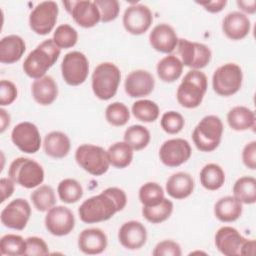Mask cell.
<instances>
[{"instance_id":"obj_1","label":"cell","mask_w":256,"mask_h":256,"mask_svg":"<svg viewBox=\"0 0 256 256\" xmlns=\"http://www.w3.org/2000/svg\"><path fill=\"white\" fill-rule=\"evenodd\" d=\"M127 203L126 193L117 187H109L100 194L85 200L78 209L84 223L92 224L107 221L115 213L123 210Z\"/></svg>"},{"instance_id":"obj_2","label":"cell","mask_w":256,"mask_h":256,"mask_svg":"<svg viewBox=\"0 0 256 256\" xmlns=\"http://www.w3.org/2000/svg\"><path fill=\"white\" fill-rule=\"evenodd\" d=\"M60 52L61 49L54 43L53 39L44 40L26 57L23 63L25 74L34 79L45 76V73L58 60Z\"/></svg>"},{"instance_id":"obj_3","label":"cell","mask_w":256,"mask_h":256,"mask_svg":"<svg viewBox=\"0 0 256 256\" xmlns=\"http://www.w3.org/2000/svg\"><path fill=\"white\" fill-rule=\"evenodd\" d=\"M207 77L200 70H190L184 76L176 93L178 103L185 108L198 107L207 91Z\"/></svg>"},{"instance_id":"obj_4","label":"cell","mask_w":256,"mask_h":256,"mask_svg":"<svg viewBox=\"0 0 256 256\" xmlns=\"http://www.w3.org/2000/svg\"><path fill=\"white\" fill-rule=\"evenodd\" d=\"M223 123L218 116L208 115L203 117L196 125L192 133V139L196 148L202 152L215 150L222 138Z\"/></svg>"},{"instance_id":"obj_5","label":"cell","mask_w":256,"mask_h":256,"mask_svg":"<svg viewBox=\"0 0 256 256\" xmlns=\"http://www.w3.org/2000/svg\"><path fill=\"white\" fill-rule=\"evenodd\" d=\"M121 80L119 68L110 62L99 64L92 73V90L101 100H109L117 93Z\"/></svg>"},{"instance_id":"obj_6","label":"cell","mask_w":256,"mask_h":256,"mask_svg":"<svg viewBox=\"0 0 256 256\" xmlns=\"http://www.w3.org/2000/svg\"><path fill=\"white\" fill-rule=\"evenodd\" d=\"M8 176L16 184L31 189L40 185L44 180L42 166L33 159L19 157L12 161L9 166Z\"/></svg>"},{"instance_id":"obj_7","label":"cell","mask_w":256,"mask_h":256,"mask_svg":"<svg viewBox=\"0 0 256 256\" xmlns=\"http://www.w3.org/2000/svg\"><path fill=\"white\" fill-rule=\"evenodd\" d=\"M77 164L93 176H100L109 169V158L107 151L101 146L93 144H82L75 152Z\"/></svg>"},{"instance_id":"obj_8","label":"cell","mask_w":256,"mask_h":256,"mask_svg":"<svg viewBox=\"0 0 256 256\" xmlns=\"http://www.w3.org/2000/svg\"><path fill=\"white\" fill-rule=\"evenodd\" d=\"M242 80L243 72L240 66L235 63H226L218 67L213 74V90L220 96H231L240 90Z\"/></svg>"},{"instance_id":"obj_9","label":"cell","mask_w":256,"mask_h":256,"mask_svg":"<svg viewBox=\"0 0 256 256\" xmlns=\"http://www.w3.org/2000/svg\"><path fill=\"white\" fill-rule=\"evenodd\" d=\"M61 72L64 81L71 86H78L85 82L89 73V62L87 57L79 52L67 53L61 64Z\"/></svg>"},{"instance_id":"obj_10","label":"cell","mask_w":256,"mask_h":256,"mask_svg":"<svg viewBox=\"0 0 256 256\" xmlns=\"http://www.w3.org/2000/svg\"><path fill=\"white\" fill-rule=\"evenodd\" d=\"M58 12V5L54 1H44L39 3L29 15V25L31 30L38 35L49 34L56 24Z\"/></svg>"},{"instance_id":"obj_11","label":"cell","mask_w":256,"mask_h":256,"mask_svg":"<svg viewBox=\"0 0 256 256\" xmlns=\"http://www.w3.org/2000/svg\"><path fill=\"white\" fill-rule=\"evenodd\" d=\"M177 47L183 66L199 70L206 67L211 60V50L202 43L191 42L187 39H179Z\"/></svg>"},{"instance_id":"obj_12","label":"cell","mask_w":256,"mask_h":256,"mask_svg":"<svg viewBox=\"0 0 256 256\" xmlns=\"http://www.w3.org/2000/svg\"><path fill=\"white\" fill-rule=\"evenodd\" d=\"M192 150L189 142L182 138H174L165 141L159 149V158L167 167H178L187 162Z\"/></svg>"},{"instance_id":"obj_13","label":"cell","mask_w":256,"mask_h":256,"mask_svg":"<svg viewBox=\"0 0 256 256\" xmlns=\"http://www.w3.org/2000/svg\"><path fill=\"white\" fill-rule=\"evenodd\" d=\"M11 140L24 153H36L41 146V137L37 126L27 121L21 122L13 128Z\"/></svg>"},{"instance_id":"obj_14","label":"cell","mask_w":256,"mask_h":256,"mask_svg":"<svg viewBox=\"0 0 256 256\" xmlns=\"http://www.w3.org/2000/svg\"><path fill=\"white\" fill-rule=\"evenodd\" d=\"M31 207L27 200L16 198L1 211V222L5 227L15 230H23L30 218Z\"/></svg>"},{"instance_id":"obj_15","label":"cell","mask_w":256,"mask_h":256,"mask_svg":"<svg viewBox=\"0 0 256 256\" xmlns=\"http://www.w3.org/2000/svg\"><path fill=\"white\" fill-rule=\"evenodd\" d=\"M153 22L151 10L142 4H134L126 8L123 14V25L127 32L133 35L145 33Z\"/></svg>"},{"instance_id":"obj_16","label":"cell","mask_w":256,"mask_h":256,"mask_svg":"<svg viewBox=\"0 0 256 256\" xmlns=\"http://www.w3.org/2000/svg\"><path fill=\"white\" fill-rule=\"evenodd\" d=\"M75 226L72 211L65 206H53L45 216V227L54 236L68 235Z\"/></svg>"},{"instance_id":"obj_17","label":"cell","mask_w":256,"mask_h":256,"mask_svg":"<svg viewBox=\"0 0 256 256\" xmlns=\"http://www.w3.org/2000/svg\"><path fill=\"white\" fill-rule=\"evenodd\" d=\"M63 4L74 21L83 28L94 27L101 21L100 12L92 1H65Z\"/></svg>"},{"instance_id":"obj_18","label":"cell","mask_w":256,"mask_h":256,"mask_svg":"<svg viewBox=\"0 0 256 256\" xmlns=\"http://www.w3.org/2000/svg\"><path fill=\"white\" fill-rule=\"evenodd\" d=\"M155 86L153 75L146 70H134L130 72L124 83L125 92L132 98H140L149 95Z\"/></svg>"},{"instance_id":"obj_19","label":"cell","mask_w":256,"mask_h":256,"mask_svg":"<svg viewBox=\"0 0 256 256\" xmlns=\"http://www.w3.org/2000/svg\"><path fill=\"white\" fill-rule=\"evenodd\" d=\"M119 242L129 250L140 249L147 240V230L145 226L135 220L125 222L118 232Z\"/></svg>"},{"instance_id":"obj_20","label":"cell","mask_w":256,"mask_h":256,"mask_svg":"<svg viewBox=\"0 0 256 256\" xmlns=\"http://www.w3.org/2000/svg\"><path fill=\"white\" fill-rule=\"evenodd\" d=\"M246 238L231 226H223L215 234L216 248L226 256L240 255V250Z\"/></svg>"},{"instance_id":"obj_21","label":"cell","mask_w":256,"mask_h":256,"mask_svg":"<svg viewBox=\"0 0 256 256\" xmlns=\"http://www.w3.org/2000/svg\"><path fill=\"white\" fill-rule=\"evenodd\" d=\"M178 36L174 28L166 23L156 25L149 35L153 49L161 53H171L178 45Z\"/></svg>"},{"instance_id":"obj_22","label":"cell","mask_w":256,"mask_h":256,"mask_svg":"<svg viewBox=\"0 0 256 256\" xmlns=\"http://www.w3.org/2000/svg\"><path fill=\"white\" fill-rule=\"evenodd\" d=\"M251 28V23L245 14L233 11L228 13L222 22V30L224 34L231 40H241L245 38Z\"/></svg>"},{"instance_id":"obj_23","label":"cell","mask_w":256,"mask_h":256,"mask_svg":"<svg viewBox=\"0 0 256 256\" xmlns=\"http://www.w3.org/2000/svg\"><path fill=\"white\" fill-rule=\"evenodd\" d=\"M78 247L84 254H100L107 247V236L99 228L84 229L78 236Z\"/></svg>"},{"instance_id":"obj_24","label":"cell","mask_w":256,"mask_h":256,"mask_svg":"<svg viewBox=\"0 0 256 256\" xmlns=\"http://www.w3.org/2000/svg\"><path fill=\"white\" fill-rule=\"evenodd\" d=\"M194 186V179L189 173L177 172L168 178L166 182V191L170 197L181 200L192 194Z\"/></svg>"},{"instance_id":"obj_25","label":"cell","mask_w":256,"mask_h":256,"mask_svg":"<svg viewBox=\"0 0 256 256\" xmlns=\"http://www.w3.org/2000/svg\"><path fill=\"white\" fill-rule=\"evenodd\" d=\"M31 92L34 100L40 105L52 104L58 95V87L51 76L45 75L35 79L31 85Z\"/></svg>"},{"instance_id":"obj_26","label":"cell","mask_w":256,"mask_h":256,"mask_svg":"<svg viewBox=\"0 0 256 256\" xmlns=\"http://www.w3.org/2000/svg\"><path fill=\"white\" fill-rule=\"evenodd\" d=\"M25 50V42L20 36H5L0 41V62L3 64H13L22 58Z\"/></svg>"},{"instance_id":"obj_27","label":"cell","mask_w":256,"mask_h":256,"mask_svg":"<svg viewBox=\"0 0 256 256\" xmlns=\"http://www.w3.org/2000/svg\"><path fill=\"white\" fill-rule=\"evenodd\" d=\"M44 152L52 158H64L68 155L71 143L68 136L60 131H52L44 138Z\"/></svg>"},{"instance_id":"obj_28","label":"cell","mask_w":256,"mask_h":256,"mask_svg":"<svg viewBox=\"0 0 256 256\" xmlns=\"http://www.w3.org/2000/svg\"><path fill=\"white\" fill-rule=\"evenodd\" d=\"M242 214V203L234 196L219 199L214 206V215L221 222H234Z\"/></svg>"},{"instance_id":"obj_29","label":"cell","mask_w":256,"mask_h":256,"mask_svg":"<svg viewBox=\"0 0 256 256\" xmlns=\"http://www.w3.org/2000/svg\"><path fill=\"white\" fill-rule=\"evenodd\" d=\"M255 121V113L245 106H235L227 114V122L235 131L254 129Z\"/></svg>"},{"instance_id":"obj_30","label":"cell","mask_w":256,"mask_h":256,"mask_svg":"<svg viewBox=\"0 0 256 256\" xmlns=\"http://www.w3.org/2000/svg\"><path fill=\"white\" fill-rule=\"evenodd\" d=\"M183 64L175 55L162 58L157 64V75L164 82H174L182 74Z\"/></svg>"},{"instance_id":"obj_31","label":"cell","mask_w":256,"mask_h":256,"mask_svg":"<svg viewBox=\"0 0 256 256\" xmlns=\"http://www.w3.org/2000/svg\"><path fill=\"white\" fill-rule=\"evenodd\" d=\"M201 185L210 191L218 190L225 182V173L221 166L215 163L205 165L200 171Z\"/></svg>"},{"instance_id":"obj_32","label":"cell","mask_w":256,"mask_h":256,"mask_svg":"<svg viewBox=\"0 0 256 256\" xmlns=\"http://www.w3.org/2000/svg\"><path fill=\"white\" fill-rule=\"evenodd\" d=\"M110 165L122 169L130 165L133 159V149L126 142H115L107 150Z\"/></svg>"},{"instance_id":"obj_33","label":"cell","mask_w":256,"mask_h":256,"mask_svg":"<svg viewBox=\"0 0 256 256\" xmlns=\"http://www.w3.org/2000/svg\"><path fill=\"white\" fill-rule=\"evenodd\" d=\"M234 197L244 204L256 202V180L251 176H243L237 179L233 186Z\"/></svg>"},{"instance_id":"obj_34","label":"cell","mask_w":256,"mask_h":256,"mask_svg":"<svg viewBox=\"0 0 256 256\" xmlns=\"http://www.w3.org/2000/svg\"><path fill=\"white\" fill-rule=\"evenodd\" d=\"M173 212L172 201L164 198L160 203L153 206H143L142 215L150 223L158 224L167 220Z\"/></svg>"},{"instance_id":"obj_35","label":"cell","mask_w":256,"mask_h":256,"mask_svg":"<svg viewBox=\"0 0 256 256\" xmlns=\"http://www.w3.org/2000/svg\"><path fill=\"white\" fill-rule=\"evenodd\" d=\"M150 138L149 130L142 125H132L128 127L124 133V142L136 151L147 147L150 142Z\"/></svg>"},{"instance_id":"obj_36","label":"cell","mask_w":256,"mask_h":256,"mask_svg":"<svg viewBox=\"0 0 256 256\" xmlns=\"http://www.w3.org/2000/svg\"><path fill=\"white\" fill-rule=\"evenodd\" d=\"M59 198L64 203L72 204L79 201L83 196V188L81 184L72 178L62 180L57 187Z\"/></svg>"},{"instance_id":"obj_37","label":"cell","mask_w":256,"mask_h":256,"mask_svg":"<svg viewBox=\"0 0 256 256\" xmlns=\"http://www.w3.org/2000/svg\"><path fill=\"white\" fill-rule=\"evenodd\" d=\"M30 198L34 207L40 212L48 211L56 203L54 190L49 185H41L38 187L32 192Z\"/></svg>"},{"instance_id":"obj_38","label":"cell","mask_w":256,"mask_h":256,"mask_svg":"<svg viewBox=\"0 0 256 256\" xmlns=\"http://www.w3.org/2000/svg\"><path fill=\"white\" fill-rule=\"evenodd\" d=\"M132 113L136 119L142 122H154L159 117V107L151 100H138L132 105Z\"/></svg>"},{"instance_id":"obj_39","label":"cell","mask_w":256,"mask_h":256,"mask_svg":"<svg viewBox=\"0 0 256 256\" xmlns=\"http://www.w3.org/2000/svg\"><path fill=\"white\" fill-rule=\"evenodd\" d=\"M27 249L26 239L24 240L20 235L6 234L0 240L1 255L19 256L25 255Z\"/></svg>"},{"instance_id":"obj_40","label":"cell","mask_w":256,"mask_h":256,"mask_svg":"<svg viewBox=\"0 0 256 256\" xmlns=\"http://www.w3.org/2000/svg\"><path fill=\"white\" fill-rule=\"evenodd\" d=\"M105 118L112 126H124L130 118L128 107L122 102H113L105 110Z\"/></svg>"},{"instance_id":"obj_41","label":"cell","mask_w":256,"mask_h":256,"mask_svg":"<svg viewBox=\"0 0 256 256\" xmlns=\"http://www.w3.org/2000/svg\"><path fill=\"white\" fill-rule=\"evenodd\" d=\"M164 199L163 188L156 182H147L139 189V200L143 206H153Z\"/></svg>"},{"instance_id":"obj_42","label":"cell","mask_w":256,"mask_h":256,"mask_svg":"<svg viewBox=\"0 0 256 256\" xmlns=\"http://www.w3.org/2000/svg\"><path fill=\"white\" fill-rule=\"evenodd\" d=\"M77 40L78 33L69 24L59 25L53 34V41L60 49L73 47L77 43Z\"/></svg>"},{"instance_id":"obj_43","label":"cell","mask_w":256,"mask_h":256,"mask_svg":"<svg viewBox=\"0 0 256 256\" xmlns=\"http://www.w3.org/2000/svg\"><path fill=\"white\" fill-rule=\"evenodd\" d=\"M160 124L166 133L177 134L183 129L185 120L180 113L176 111H168L162 115Z\"/></svg>"},{"instance_id":"obj_44","label":"cell","mask_w":256,"mask_h":256,"mask_svg":"<svg viewBox=\"0 0 256 256\" xmlns=\"http://www.w3.org/2000/svg\"><path fill=\"white\" fill-rule=\"evenodd\" d=\"M93 2L100 12L101 22L107 23L117 18L120 11V5L117 0H95Z\"/></svg>"},{"instance_id":"obj_45","label":"cell","mask_w":256,"mask_h":256,"mask_svg":"<svg viewBox=\"0 0 256 256\" xmlns=\"http://www.w3.org/2000/svg\"><path fill=\"white\" fill-rule=\"evenodd\" d=\"M152 254L154 256H181V247L178 243L172 240H164L159 242Z\"/></svg>"},{"instance_id":"obj_46","label":"cell","mask_w":256,"mask_h":256,"mask_svg":"<svg viewBox=\"0 0 256 256\" xmlns=\"http://www.w3.org/2000/svg\"><path fill=\"white\" fill-rule=\"evenodd\" d=\"M17 87L9 80H1L0 82V105H10L17 98Z\"/></svg>"},{"instance_id":"obj_47","label":"cell","mask_w":256,"mask_h":256,"mask_svg":"<svg viewBox=\"0 0 256 256\" xmlns=\"http://www.w3.org/2000/svg\"><path fill=\"white\" fill-rule=\"evenodd\" d=\"M27 249L25 255H47L49 254V249L46 242L39 237L32 236L26 239Z\"/></svg>"},{"instance_id":"obj_48","label":"cell","mask_w":256,"mask_h":256,"mask_svg":"<svg viewBox=\"0 0 256 256\" xmlns=\"http://www.w3.org/2000/svg\"><path fill=\"white\" fill-rule=\"evenodd\" d=\"M242 161L247 168L251 170L256 169V141H251L244 146Z\"/></svg>"},{"instance_id":"obj_49","label":"cell","mask_w":256,"mask_h":256,"mask_svg":"<svg viewBox=\"0 0 256 256\" xmlns=\"http://www.w3.org/2000/svg\"><path fill=\"white\" fill-rule=\"evenodd\" d=\"M14 181L11 178H1L0 180V190H1V200L0 202H4L7 198H9L14 192Z\"/></svg>"},{"instance_id":"obj_50","label":"cell","mask_w":256,"mask_h":256,"mask_svg":"<svg viewBox=\"0 0 256 256\" xmlns=\"http://www.w3.org/2000/svg\"><path fill=\"white\" fill-rule=\"evenodd\" d=\"M198 4L202 5L205 10L211 13H218L223 10V8L226 6L227 1L226 0H217V1H206V2H197Z\"/></svg>"},{"instance_id":"obj_51","label":"cell","mask_w":256,"mask_h":256,"mask_svg":"<svg viewBox=\"0 0 256 256\" xmlns=\"http://www.w3.org/2000/svg\"><path fill=\"white\" fill-rule=\"evenodd\" d=\"M238 7L248 13V14H254L256 11V1L251 0V1H237Z\"/></svg>"},{"instance_id":"obj_52","label":"cell","mask_w":256,"mask_h":256,"mask_svg":"<svg viewBox=\"0 0 256 256\" xmlns=\"http://www.w3.org/2000/svg\"><path fill=\"white\" fill-rule=\"evenodd\" d=\"M255 253V240L246 239L242 244L240 255H254Z\"/></svg>"},{"instance_id":"obj_53","label":"cell","mask_w":256,"mask_h":256,"mask_svg":"<svg viewBox=\"0 0 256 256\" xmlns=\"http://www.w3.org/2000/svg\"><path fill=\"white\" fill-rule=\"evenodd\" d=\"M0 118H1V132H4V130L10 125V115L3 109H0Z\"/></svg>"}]
</instances>
